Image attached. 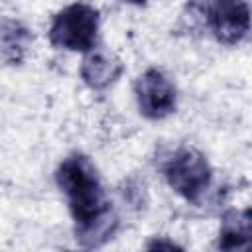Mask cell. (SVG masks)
<instances>
[{
	"mask_svg": "<svg viewBox=\"0 0 252 252\" xmlns=\"http://www.w3.org/2000/svg\"><path fill=\"white\" fill-rule=\"evenodd\" d=\"M55 181L67 197L77 242L85 248H98L110 240L118 219L112 213L93 161L83 154L67 156L55 171Z\"/></svg>",
	"mask_w": 252,
	"mask_h": 252,
	"instance_id": "6da1fadb",
	"label": "cell"
},
{
	"mask_svg": "<svg viewBox=\"0 0 252 252\" xmlns=\"http://www.w3.org/2000/svg\"><path fill=\"white\" fill-rule=\"evenodd\" d=\"M187 10L224 45H236L248 35L250 10L244 0H189Z\"/></svg>",
	"mask_w": 252,
	"mask_h": 252,
	"instance_id": "7a4b0ae2",
	"label": "cell"
},
{
	"mask_svg": "<svg viewBox=\"0 0 252 252\" xmlns=\"http://www.w3.org/2000/svg\"><path fill=\"white\" fill-rule=\"evenodd\" d=\"M161 171L169 187L191 203L201 201L205 191L211 187L213 179V169L207 158L199 150L189 146L173 150L165 158Z\"/></svg>",
	"mask_w": 252,
	"mask_h": 252,
	"instance_id": "3957f363",
	"label": "cell"
},
{
	"mask_svg": "<svg viewBox=\"0 0 252 252\" xmlns=\"http://www.w3.org/2000/svg\"><path fill=\"white\" fill-rule=\"evenodd\" d=\"M98 33V10L75 2L53 16L49 26V41L53 47L69 49V51H91L96 43Z\"/></svg>",
	"mask_w": 252,
	"mask_h": 252,
	"instance_id": "277c9868",
	"label": "cell"
},
{
	"mask_svg": "<svg viewBox=\"0 0 252 252\" xmlns=\"http://www.w3.org/2000/svg\"><path fill=\"white\" fill-rule=\"evenodd\" d=\"M140 114L150 120H161L175 110L177 91L171 79L159 69L144 71L134 85Z\"/></svg>",
	"mask_w": 252,
	"mask_h": 252,
	"instance_id": "5b68a950",
	"label": "cell"
},
{
	"mask_svg": "<svg viewBox=\"0 0 252 252\" xmlns=\"http://www.w3.org/2000/svg\"><path fill=\"white\" fill-rule=\"evenodd\" d=\"M122 71H124L122 61L106 49L93 47L91 51H87L81 63V77L85 85L91 87L93 91H102L110 87L122 75Z\"/></svg>",
	"mask_w": 252,
	"mask_h": 252,
	"instance_id": "8992f818",
	"label": "cell"
},
{
	"mask_svg": "<svg viewBox=\"0 0 252 252\" xmlns=\"http://www.w3.org/2000/svg\"><path fill=\"white\" fill-rule=\"evenodd\" d=\"M250 236H252L250 211L248 209H244V211H228L222 217L217 246L220 250L246 248L250 244Z\"/></svg>",
	"mask_w": 252,
	"mask_h": 252,
	"instance_id": "52a82bcc",
	"label": "cell"
},
{
	"mask_svg": "<svg viewBox=\"0 0 252 252\" xmlns=\"http://www.w3.org/2000/svg\"><path fill=\"white\" fill-rule=\"evenodd\" d=\"M32 43L30 32L16 20H0V63L18 65Z\"/></svg>",
	"mask_w": 252,
	"mask_h": 252,
	"instance_id": "ba28073f",
	"label": "cell"
},
{
	"mask_svg": "<svg viewBox=\"0 0 252 252\" xmlns=\"http://www.w3.org/2000/svg\"><path fill=\"white\" fill-rule=\"evenodd\" d=\"M124 2H130V4H146L148 0H124Z\"/></svg>",
	"mask_w": 252,
	"mask_h": 252,
	"instance_id": "9c48e42d",
	"label": "cell"
}]
</instances>
